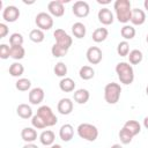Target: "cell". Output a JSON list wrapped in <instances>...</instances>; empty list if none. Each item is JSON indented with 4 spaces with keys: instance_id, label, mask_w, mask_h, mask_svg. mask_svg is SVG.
Instances as JSON below:
<instances>
[{
    "instance_id": "6da1fadb",
    "label": "cell",
    "mask_w": 148,
    "mask_h": 148,
    "mask_svg": "<svg viewBox=\"0 0 148 148\" xmlns=\"http://www.w3.org/2000/svg\"><path fill=\"white\" fill-rule=\"evenodd\" d=\"M113 8L116 12L117 20L120 23L126 24L127 22L131 21V15H132V7H131V1L130 0H116L113 3Z\"/></svg>"
},
{
    "instance_id": "7a4b0ae2",
    "label": "cell",
    "mask_w": 148,
    "mask_h": 148,
    "mask_svg": "<svg viewBox=\"0 0 148 148\" xmlns=\"http://www.w3.org/2000/svg\"><path fill=\"white\" fill-rule=\"evenodd\" d=\"M116 73L118 75L119 81L123 84H131L134 81V71L133 67L130 65V62H118L116 66Z\"/></svg>"
},
{
    "instance_id": "3957f363",
    "label": "cell",
    "mask_w": 148,
    "mask_h": 148,
    "mask_svg": "<svg viewBox=\"0 0 148 148\" xmlns=\"http://www.w3.org/2000/svg\"><path fill=\"white\" fill-rule=\"evenodd\" d=\"M77 131V135L81 139H84L87 141H95L98 138V130L95 125L89 124V123H82L77 126L76 128Z\"/></svg>"
},
{
    "instance_id": "277c9868",
    "label": "cell",
    "mask_w": 148,
    "mask_h": 148,
    "mask_svg": "<svg viewBox=\"0 0 148 148\" xmlns=\"http://www.w3.org/2000/svg\"><path fill=\"white\" fill-rule=\"evenodd\" d=\"M120 94H121V87L116 82L108 83L104 87V99L109 104H116L120 98Z\"/></svg>"
},
{
    "instance_id": "5b68a950",
    "label": "cell",
    "mask_w": 148,
    "mask_h": 148,
    "mask_svg": "<svg viewBox=\"0 0 148 148\" xmlns=\"http://www.w3.org/2000/svg\"><path fill=\"white\" fill-rule=\"evenodd\" d=\"M37 116L40 117V119L44 121L45 126L46 127H51V126H54L57 123H58V118L57 116L53 113L52 109L47 105H42L37 109Z\"/></svg>"
},
{
    "instance_id": "8992f818",
    "label": "cell",
    "mask_w": 148,
    "mask_h": 148,
    "mask_svg": "<svg viewBox=\"0 0 148 148\" xmlns=\"http://www.w3.org/2000/svg\"><path fill=\"white\" fill-rule=\"evenodd\" d=\"M53 36H54V39H56V44L59 45L60 47L65 49V50H69V47L72 46V43H73V39L72 37L62 29H56L54 32H53Z\"/></svg>"
},
{
    "instance_id": "52a82bcc",
    "label": "cell",
    "mask_w": 148,
    "mask_h": 148,
    "mask_svg": "<svg viewBox=\"0 0 148 148\" xmlns=\"http://www.w3.org/2000/svg\"><path fill=\"white\" fill-rule=\"evenodd\" d=\"M35 23L40 30H50L53 27V18L49 13L40 12L36 15Z\"/></svg>"
},
{
    "instance_id": "ba28073f",
    "label": "cell",
    "mask_w": 148,
    "mask_h": 148,
    "mask_svg": "<svg viewBox=\"0 0 148 148\" xmlns=\"http://www.w3.org/2000/svg\"><path fill=\"white\" fill-rule=\"evenodd\" d=\"M72 10H73V14L76 16V17H87L90 13V7L88 5L87 1H82V0H79V1H75L73 7H72Z\"/></svg>"
},
{
    "instance_id": "9c48e42d",
    "label": "cell",
    "mask_w": 148,
    "mask_h": 148,
    "mask_svg": "<svg viewBox=\"0 0 148 148\" xmlns=\"http://www.w3.org/2000/svg\"><path fill=\"white\" fill-rule=\"evenodd\" d=\"M47 9L50 15L56 17H61L65 14V7L62 0H52L47 3Z\"/></svg>"
},
{
    "instance_id": "30bf717a",
    "label": "cell",
    "mask_w": 148,
    "mask_h": 148,
    "mask_svg": "<svg viewBox=\"0 0 148 148\" xmlns=\"http://www.w3.org/2000/svg\"><path fill=\"white\" fill-rule=\"evenodd\" d=\"M86 57H87V60L89 61V64L97 65V64H99L102 61L103 53H102V50L99 47H97V46H90L87 50Z\"/></svg>"
},
{
    "instance_id": "8fae6325",
    "label": "cell",
    "mask_w": 148,
    "mask_h": 148,
    "mask_svg": "<svg viewBox=\"0 0 148 148\" xmlns=\"http://www.w3.org/2000/svg\"><path fill=\"white\" fill-rule=\"evenodd\" d=\"M20 17V9L16 6H7L3 8L2 10V18L6 22H15L17 18Z\"/></svg>"
},
{
    "instance_id": "7c38bea8",
    "label": "cell",
    "mask_w": 148,
    "mask_h": 148,
    "mask_svg": "<svg viewBox=\"0 0 148 148\" xmlns=\"http://www.w3.org/2000/svg\"><path fill=\"white\" fill-rule=\"evenodd\" d=\"M44 90L39 87H36V88H32L30 91H29V95H28V99L29 102L32 104V105H37V104H40L44 99Z\"/></svg>"
},
{
    "instance_id": "4fadbf2b",
    "label": "cell",
    "mask_w": 148,
    "mask_h": 148,
    "mask_svg": "<svg viewBox=\"0 0 148 148\" xmlns=\"http://www.w3.org/2000/svg\"><path fill=\"white\" fill-rule=\"evenodd\" d=\"M97 17H98V21L104 24V25H110L113 23V14L112 12L109 9V8H101L98 10V14H97Z\"/></svg>"
},
{
    "instance_id": "5bb4252c",
    "label": "cell",
    "mask_w": 148,
    "mask_h": 148,
    "mask_svg": "<svg viewBox=\"0 0 148 148\" xmlns=\"http://www.w3.org/2000/svg\"><path fill=\"white\" fill-rule=\"evenodd\" d=\"M146 21V13L140 8H133L131 15V23L133 25H141Z\"/></svg>"
},
{
    "instance_id": "9a60e30c",
    "label": "cell",
    "mask_w": 148,
    "mask_h": 148,
    "mask_svg": "<svg viewBox=\"0 0 148 148\" xmlns=\"http://www.w3.org/2000/svg\"><path fill=\"white\" fill-rule=\"evenodd\" d=\"M57 109H58L60 114H64V116L69 114L73 111V102H72V99L71 98H61L58 102Z\"/></svg>"
},
{
    "instance_id": "2e32d148",
    "label": "cell",
    "mask_w": 148,
    "mask_h": 148,
    "mask_svg": "<svg viewBox=\"0 0 148 148\" xmlns=\"http://www.w3.org/2000/svg\"><path fill=\"white\" fill-rule=\"evenodd\" d=\"M59 136L62 141L68 142L74 136V128L71 124H64L59 130Z\"/></svg>"
},
{
    "instance_id": "e0dca14e",
    "label": "cell",
    "mask_w": 148,
    "mask_h": 148,
    "mask_svg": "<svg viewBox=\"0 0 148 148\" xmlns=\"http://www.w3.org/2000/svg\"><path fill=\"white\" fill-rule=\"evenodd\" d=\"M21 138L27 143H32L37 139V131L34 127H24L21 131Z\"/></svg>"
},
{
    "instance_id": "ac0fdd59",
    "label": "cell",
    "mask_w": 148,
    "mask_h": 148,
    "mask_svg": "<svg viewBox=\"0 0 148 148\" xmlns=\"http://www.w3.org/2000/svg\"><path fill=\"white\" fill-rule=\"evenodd\" d=\"M16 113L22 119H29V118H32L34 117L32 116V109H31V106L28 105V104H24V103L17 105Z\"/></svg>"
},
{
    "instance_id": "d6986e66",
    "label": "cell",
    "mask_w": 148,
    "mask_h": 148,
    "mask_svg": "<svg viewBox=\"0 0 148 148\" xmlns=\"http://www.w3.org/2000/svg\"><path fill=\"white\" fill-rule=\"evenodd\" d=\"M54 139H56V135L54 133L51 131V130H46V131H43L39 135V141L43 146L45 147H49V146H52L53 142H54Z\"/></svg>"
},
{
    "instance_id": "ffe728a7",
    "label": "cell",
    "mask_w": 148,
    "mask_h": 148,
    "mask_svg": "<svg viewBox=\"0 0 148 148\" xmlns=\"http://www.w3.org/2000/svg\"><path fill=\"white\" fill-rule=\"evenodd\" d=\"M74 101L77 103V104H84L89 101V97H90V94L87 89H77L76 91H74Z\"/></svg>"
},
{
    "instance_id": "44dd1931",
    "label": "cell",
    "mask_w": 148,
    "mask_h": 148,
    "mask_svg": "<svg viewBox=\"0 0 148 148\" xmlns=\"http://www.w3.org/2000/svg\"><path fill=\"white\" fill-rule=\"evenodd\" d=\"M59 88L61 91L65 92H71L75 89V82L71 77H62L59 82Z\"/></svg>"
},
{
    "instance_id": "7402d4cb",
    "label": "cell",
    "mask_w": 148,
    "mask_h": 148,
    "mask_svg": "<svg viewBox=\"0 0 148 148\" xmlns=\"http://www.w3.org/2000/svg\"><path fill=\"white\" fill-rule=\"evenodd\" d=\"M72 32L74 35V37L81 39L86 36V32H87V29H86V25L82 23V22H75L73 25H72Z\"/></svg>"
},
{
    "instance_id": "603a6c76",
    "label": "cell",
    "mask_w": 148,
    "mask_h": 148,
    "mask_svg": "<svg viewBox=\"0 0 148 148\" xmlns=\"http://www.w3.org/2000/svg\"><path fill=\"white\" fill-rule=\"evenodd\" d=\"M108 35H109V31H108L106 28H97V29L94 30L91 37H92V40H94V42H96V43H102V42H104V40L106 39Z\"/></svg>"
},
{
    "instance_id": "cb8c5ba5",
    "label": "cell",
    "mask_w": 148,
    "mask_h": 148,
    "mask_svg": "<svg viewBox=\"0 0 148 148\" xmlns=\"http://www.w3.org/2000/svg\"><path fill=\"white\" fill-rule=\"evenodd\" d=\"M123 127H125L126 130H128V131L133 134V136L138 135V134L141 132V125H140V123L136 121V120H127V121L124 124Z\"/></svg>"
},
{
    "instance_id": "d4e9b609",
    "label": "cell",
    "mask_w": 148,
    "mask_h": 148,
    "mask_svg": "<svg viewBox=\"0 0 148 148\" xmlns=\"http://www.w3.org/2000/svg\"><path fill=\"white\" fill-rule=\"evenodd\" d=\"M135 28L133 25H128V24H125L121 29H120V35L121 37L125 39V40H128V39H133L134 36H135Z\"/></svg>"
},
{
    "instance_id": "484cf974",
    "label": "cell",
    "mask_w": 148,
    "mask_h": 148,
    "mask_svg": "<svg viewBox=\"0 0 148 148\" xmlns=\"http://www.w3.org/2000/svg\"><path fill=\"white\" fill-rule=\"evenodd\" d=\"M127 57H128V61H130L131 65H138V64H140L142 61V58H143L142 52L140 50H138V49H134V50L130 51V53H128Z\"/></svg>"
},
{
    "instance_id": "4316f807",
    "label": "cell",
    "mask_w": 148,
    "mask_h": 148,
    "mask_svg": "<svg viewBox=\"0 0 148 148\" xmlns=\"http://www.w3.org/2000/svg\"><path fill=\"white\" fill-rule=\"evenodd\" d=\"M25 56V50L22 45L20 46H10V58L14 60H21Z\"/></svg>"
},
{
    "instance_id": "83f0119b",
    "label": "cell",
    "mask_w": 148,
    "mask_h": 148,
    "mask_svg": "<svg viewBox=\"0 0 148 148\" xmlns=\"http://www.w3.org/2000/svg\"><path fill=\"white\" fill-rule=\"evenodd\" d=\"M29 38H30V40L34 42V43H42V42L44 40V38H45V35H44V31H43V30L36 28V29H32V30L30 31Z\"/></svg>"
},
{
    "instance_id": "f1b7e54d",
    "label": "cell",
    "mask_w": 148,
    "mask_h": 148,
    "mask_svg": "<svg viewBox=\"0 0 148 148\" xmlns=\"http://www.w3.org/2000/svg\"><path fill=\"white\" fill-rule=\"evenodd\" d=\"M79 75H80V77H81L82 80H90V79L94 77V75H95V71H94L92 67L86 65V66H82V67L80 68Z\"/></svg>"
},
{
    "instance_id": "f546056e",
    "label": "cell",
    "mask_w": 148,
    "mask_h": 148,
    "mask_svg": "<svg viewBox=\"0 0 148 148\" xmlns=\"http://www.w3.org/2000/svg\"><path fill=\"white\" fill-rule=\"evenodd\" d=\"M24 72V67L22 64L20 62H13L10 66H9V74L13 76V77H18L23 74Z\"/></svg>"
},
{
    "instance_id": "4dcf8cb0",
    "label": "cell",
    "mask_w": 148,
    "mask_h": 148,
    "mask_svg": "<svg viewBox=\"0 0 148 148\" xmlns=\"http://www.w3.org/2000/svg\"><path fill=\"white\" fill-rule=\"evenodd\" d=\"M15 87L20 91H27V90H29L31 88V81L29 79H25V77H20L16 81Z\"/></svg>"
},
{
    "instance_id": "1f68e13d",
    "label": "cell",
    "mask_w": 148,
    "mask_h": 148,
    "mask_svg": "<svg viewBox=\"0 0 148 148\" xmlns=\"http://www.w3.org/2000/svg\"><path fill=\"white\" fill-rule=\"evenodd\" d=\"M133 138H134L133 134H132L128 130H126L125 127H123V128L119 131V139H120V142H121L123 145H128V143L132 141Z\"/></svg>"
},
{
    "instance_id": "d6a6232c",
    "label": "cell",
    "mask_w": 148,
    "mask_h": 148,
    "mask_svg": "<svg viewBox=\"0 0 148 148\" xmlns=\"http://www.w3.org/2000/svg\"><path fill=\"white\" fill-rule=\"evenodd\" d=\"M53 72L59 77H66V74H67V66H66V64L62 62V61L57 62L54 68H53Z\"/></svg>"
},
{
    "instance_id": "836d02e7",
    "label": "cell",
    "mask_w": 148,
    "mask_h": 148,
    "mask_svg": "<svg viewBox=\"0 0 148 148\" xmlns=\"http://www.w3.org/2000/svg\"><path fill=\"white\" fill-rule=\"evenodd\" d=\"M117 53L120 57H126L130 53V44L127 40H121L118 45H117Z\"/></svg>"
},
{
    "instance_id": "e575fe53",
    "label": "cell",
    "mask_w": 148,
    "mask_h": 148,
    "mask_svg": "<svg viewBox=\"0 0 148 148\" xmlns=\"http://www.w3.org/2000/svg\"><path fill=\"white\" fill-rule=\"evenodd\" d=\"M9 44L10 46H20L23 44V36L20 32H14L9 36Z\"/></svg>"
},
{
    "instance_id": "d590c367",
    "label": "cell",
    "mask_w": 148,
    "mask_h": 148,
    "mask_svg": "<svg viewBox=\"0 0 148 148\" xmlns=\"http://www.w3.org/2000/svg\"><path fill=\"white\" fill-rule=\"evenodd\" d=\"M67 50H65V49H62V47H60L59 45H57L56 43L52 45V47H51V53H52V56L54 57V58H61V57H65L66 54H67Z\"/></svg>"
},
{
    "instance_id": "8d00e7d4",
    "label": "cell",
    "mask_w": 148,
    "mask_h": 148,
    "mask_svg": "<svg viewBox=\"0 0 148 148\" xmlns=\"http://www.w3.org/2000/svg\"><path fill=\"white\" fill-rule=\"evenodd\" d=\"M31 125H32V127L36 128V130H44V128H46L44 121H43V120L40 119V117L37 116V114H35V116L31 118Z\"/></svg>"
},
{
    "instance_id": "74e56055",
    "label": "cell",
    "mask_w": 148,
    "mask_h": 148,
    "mask_svg": "<svg viewBox=\"0 0 148 148\" xmlns=\"http://www.w3.org/2000/svg\"><path fill=\"white\" fill-rule=\"evenodd\" d=\"M10 57V46L7 44H1L0 45V58L1 59H8Z\"/></svg>"
},
{
    "instance_id": "f35d334b",
    "label": "cell",
    "mask_w": 148,
    "mask_h": 148,
    "mask_svg": "<svg viewBox=\"0 0 148 148\" xmlns=\"http://www.w3.org/2000/svg\"><path fill=\"white\" fill-rule=\"evenodd\" d=\"M8 34V27L5 23H0V38L6 37Z\"/></svg>"
},
{
    "instance_id": "ab89813d",
    "label": "cell",
    "mask_w": 148,
    "mask_h": 148,
    "mask_svg": "<svg viewBox=\"0 0 148 148\" xmlns=\"http://www.w3.org/2000/svg\"><path fill=\"white\" fill-rule=\"evenodd\" d=\"M22 148H38V147H37L35 143H25Z\"/></svg>"
},
{
    "instance_id": "60d3db41",
    "label": "cell",
    "mask_w": 148,
    "mask_h": 148,
    "mask_svg": "<svg viewBox=\"0 0 148 148\" xmlns=\"http://www.w3.org/2000/svg\"><path fill=\"white\" fill-rule=\"evenodd\" d=\"M97 2L99 5H108V3H110V0H97Z\"/></svg>"
},
{
    "instance_id": "b9f144b4",
    "label": "cell",
    "mask_w": 148,
    "mask_h": 148,
    "mask_svg": "<svg viewBox=\"0 0 148 148\" xmlns=\"http://www.w3.org/2000/svg\"><path fill=\"white\" fill-rule=\"evenodd\" d=\"M143 126L148 130V116H147V117H145V119H143Z\"/></svg>"
},
{
    "instance_id": "7bdbcfd3",
    "label": "cell",
    "mask_w": 148,
    "mask_h": 148,
    "mask_svg": "<svg viewBox=\"0 0 148 148\" xmlns=\"http://www.w3.org/2000/svg\"><path fill=\"white\" fill-rule=\"evenodd\" d=\"M46 148H61V146L60 145H52V146H49V147H46Z\"/></svg>"
},
{
    "instance_id": "ee69618b",
    "label": "cell",
    "mask_w": 148,
    "mask_h": 148,
    "mask_svg": "<svg viewBox=\"0 0 148 148\" xmlns=\"http://www.w3.org/2000/svg\"><path fill=\"white\" fill-rule=\"evenodd\" d=\"M111 148H123V147H121L119 143H114V145L111 146Z\"/></svg>"
},
{
    "instance_id": "f6af8a7d",
    "label": "cell",
    "mask_w": 148,
    "mask_h": 148,
    "mask_svg": "<svg viewBox=\"0 0 148 148\" xmlns=\"http://www.w3.org/2000/svg\"><path fill=\"white\" fill-rule=\"evenodd\" d=\"M143 6H145V9H147V10H148V0H145Z\"/></svg>"
},
{
    "instance_id": "bcb514c9",
    "label": "cell",
    "mask_w": 148,
    "mask_h": 148,
    "mask_svg": "<svg viewBox=\"0 0 148 148\" xmlns=\"http://www.w3.org/2000/svg\"><path fill=\"white\" fill-rule=\"evenodd\" d=\"M146 94H147V96H148V86H147V88H146Z\"/></svg>"
},
{
    "instance_id": "7dc6e473",
    "label": "cell",
    "mask_w": 148,
    "mask_h": 148,
    "mask_svg": "<svg viewBox=\"0 0 148 148\" xmlns=\"http://www.w3.org/2000/svg\"><path fill=\"white\" fill-rule=\"evenodd\" d=\"M146 42L148 43V34H147V37H146Z\"/></svg>"
}]
</instances>
